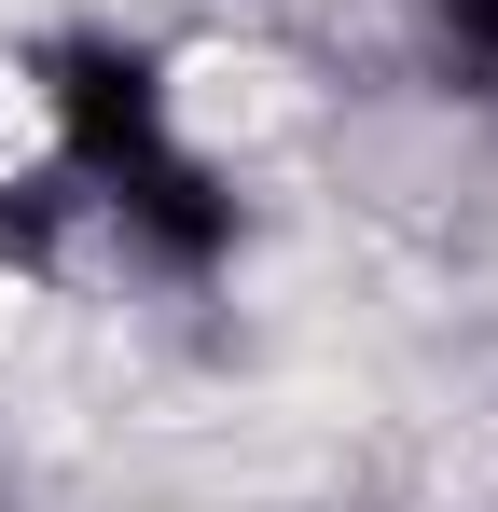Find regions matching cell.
Masks as SVG:
<instances>
[{"label":"cell","instance_id":"2","mask_svg":"<svg viewBox=\"0 0 498 512\" xmlns=\"http://www.w3.org/2000/svg\"><path fill=\"white\" fill-rule=\"evenodd\" d=\"M97 222L125 236V263H153V277H180V291H194V277H222V263H236V236H249L236 180L208 167L194 139H180V153H153L139 180H111V194H97Z\"/></svg>","mask_w":498,"mask_h":512},{"label":"cell","instance_id":"3","mask_svg":"<svg viewBox=\"0 0 498 512\" xmlns=\"http://www.w3.org/2000/svg\"><path fill=\"white\" fill-rule=\"evenodd\" d=\"M415 42H429V84L457 97V111H485V125H498V0H429Z\"/></svg>","mask_w":498,"mask_h":512},{"label":"cell","instance_id":"4","mask_svg":"<svg viewBox=\"0 0 498 512\" xmlns=\"http://www.w3.org/2000/svg\"><path fill=\"white\" fill-rule=\"evenodd\" d=\"M83 222V180L42 167V180H0V263H56V236Z\"/></svg>","mask_w":498,"mask_h":512},{"label":"cell","instance_id":"1","mask_svg":"<svg viewBox=\"0 0 498 512\" xmlns=\"http://www.w3.org/2000/svg\"><path fill=\"white\" fill-rule=\"evenodd\" d=\"M28 97H42V125H56V167L83 180V208H97L111 180H139L153 153H180L166 56L125 42V28H56V42L28 56Z\"/></svg>","mask_w":498,"mask_h":512}]
</instances>
